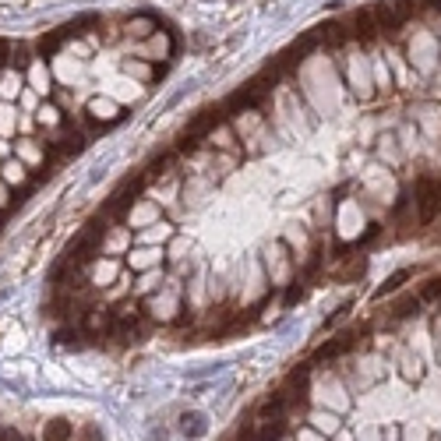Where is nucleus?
<instances>
[{
	"instance_id": "1",
	"label": "nucleus",
	"mask_w": 441,
	"mask_h": 441,
	"mask_svg": "<svg viewBox=\"0 0 441 441\" xmlns=\"http://www.w3.org/2000/svg\"><path fill=\"white\" fill-rule=\"evenodd\" d=\"M88 149V134L81 127H74V121H64L61 124V134H57L53 141H46V152L53 163H64L71 156H81Z\"/></svg>"
},
{
	"instance_id": "2",
	"label": "nucleus",
	"mask_w": 441,
	"mask_h": 441,
	"mask_svg": "<svg viewBox=\"0 0 441 441\" xmlns=\"http://www.w3.org/2000/svg\"><path fill=\"white\" fill-rule=\"evenodd\" d=\"M367 336V329L360 325V329H346V332H339L336 339H329V342H321L318 349H314V357H311V364H329V360H339V357H346L349 349H357V342Z\"/></svg>"
},
{
	"instance_id": "3",
	"label": "nucleus",
	"mask_w": 441,
	"mask_h": 441,
	"mask_svg": "<svg viewBox=\"0 0 441 441\" xmlns=\"http://www.w3.org/2000/svg\"><path fill=\"white\" fill-rule=\"evenodd\" d=\"M413 201L420 209V223L431 226L441 216V184L434 181V176H420L417 187H413Z\"/></svg>"
},
{
	"instance_id": "4",
	"label": "nucleus",
	"mask_w": 441,
	"mask_h": 441,
	"mask_svg": "<svg viewBox=\"0 0 441 441\" xmlns=\"http://www.w3.org/2000/svg\"><path fill=\"white\" fill-rule=\"evenodd\" d=\"M226 121H229V113H226V103H216V106H205L201 113H194V121L184 127V134H191V138H212L219 127H226Z\"/></svg>"
},
{
	"instance_id": "5",
	"label": "nucleus",
	"mask_w": 441,
	"mask_h": 441,
	"mask_svg": "<svg viewBox=\"0 0 441 441\" xmlns=\"http://www.w3.org/2000/svg\"><path fill=\"white\" fill-rule=\"evenodd\" d=\"M286 413H289V402H286L283 389L272 392V396H265V399L258 402V409H254L258 420H286Z\"/></svg>"
},
{
	"instance_id": "6",
	"label": "nucleus",
	"mask_w": 441,
	"mask_h": 441,
	"mask_svg": "<svg viewBox=\"0 0 441 441\" xmlns=\"http://www.w3.org/2000/svg\"><path fill=\"white\" fill-rule=\"evenodd\" d=\"M289 269H293V254L286 251L283 240H276V244L269 247V272H272V279H276L279 286H286L283 279L289 276Z\"/></svg>"
},
{
	"instance_id": "7",
	"label": "nucleus",
	"mask_w": 441,
	"mask_h": 441,
	"mask_svg": "<svg viewBox=\"0 0 441 441\" xmlns=\"http://www.w3.org/2000/svg\"><path fill=\"white\" fill-rule=\"evenodd\" d=\"M346 32L353 36V39H374L378 32H381V28H378V21H374V11L367 8V11H357V14H353V21L346 25Z\"/></svg>"
},
{
	"instance_id": "8",
	"label": "nucleus",
	"mask_w": 441,
	"mask_h": 441,
	"mask_svg": "<svg viewBox=\"0 0 441 441\" xmlns=\"http://www.w3.org/2000/svg\"><path fill=\"white\" fill-rule=\"evenodd\" d=\"M173 166H176V149L163 152V156H152L149 166H145V176H149V181H163V176L173 173Z\"/></svg>"
},
{
	"instance_id": "9",
	"label": "nucleus",
	"mask_w": 441,
	"mask_h": 441,
	"mask_svg": "<svg viewBox=\"0 0 441 441\" xmlns=\"http://www.w3.org/2000/svg\"><path fill=\"white\" fill-rule=\"evenodd\" d=\"M74 438V424L68 420V417H53V420H46V427H43V441H71Z\"/></svg>"
},
{
	"instance_id": "10",
	"label": "nucleus",
	"mask_w": 441,
	"mask_h": 441,
	"mask_svg": "<svg viewBox=\"0 0 441 441\" xmlns=\"http://www.w3.org/2000/svg\"><path fill=\"white\" fill-rule=\"evenodd\" d=\"M289 424L286 420H258V441H286Z\"/></svg>"
},
{
	"instance_id": "11",
	"label": "nucleus",
	"mask_w": 441,
	"mask_h": 441,
	"mask_svg": "<svg viewBox=\"0 0 441 441\" xmlns=\"http://www.w3.org/2000/svg\"><path fill=\"white\" fill-rule=\"evenodd\" d=\"M68 39H71V28H68V25H64V28H53L50 36H43V39H39V53H43V57H53V53L61 50Z\"/></svg>"
},
{
	"instance_id": "12",
	"label": "nucleus",
	"mask_w": 441,
	"mask_h": 441,
	"mask_svg": "<svg viewBox=\"0 0 441 441\" xmlns=\"http://www.w3.org/2000/svg\"><path fill=\"white\" fill-rule=\"evenodd\" d=\"M205 431H209V420H205V413H184V417H181V434H184V438H205Z\"/></svg>"
},
{
	"instance_id": "13",
	"label": "nucleus",
	"mask_w": 441,
	"mask_h": 441,
	"mask_svg": "<svg viewBox=\"0 0 441 441\" xmlns=\"http://www.w3.org/2000/svg\"><path fill=\"white\" fill-rule=\"evenodd\" d=\"M0 170H4L0 176H4L8 184H32V181H28V170H25V163H21V159H11V163H4Z\"/></svg>"
},
{
	"instance_id": "14",
	"label": "nucleus",
	"mask_w": 441,
	"mask_h": 441,
	"mask_svg": "<svg viewBox=\"0 0 441 441\" xmlns=\"http://www.w3.org/2000/svg\"><path fill=\"white\" fill-rule=\"evenodd\" d=\"M420 297H402L396 307H392V318H417L420 314Z\"/></svg>"
},
{
	"instance_id": "15",
	"label": "nucleus",
	"mask_w": 441,
	"mask_h": 441,
	"mask_svg": "<svg viewBox=\"0 0 441 441\" xmlns=\"http://www.w3.org/2000/svg\"><path fill=\"white\" fill-rule=\"evenodd\" d=\"M409 276H413V269H399L396 276H389V279H385V286H378V297H385V293H396V289H399V286H402Z\"/></svg>"
},
{
	"instance_id": "16",
	"label": "nucleus",
	"mask_w": 441,
	"mask_h": 441,
	"mask_svg": "<svg viewBox=\"0 0 441 441\" xmlns=\"http://www.w3.org/2000/svg\"><path fill=\"white\" fill-rule=\"evenodd\" d=\"M18 88H21V74L8 71L4 78H0V96H4V99H14V96H18Z\"/></svg>"
},
{
	"instance_id": "17",
	"label": "nucleus",
	"mask_w": 441,
	"mask_h": 441,
	"mask_svg": "<svg viewBox=\"0 0 441 441\" xmlns=\"http://www.w3.org/2000/svg\"><path fill=\"white\" fill-rule=\"evenodd\" d=\"M304 297V279H293V283H286V297H283V307H293Z\"/></svg>"
},
{
	"instance_id": "18",
	"label": "nucleus",
	"mask_w": 441,
	"mask_h": 441,
	"mask_svg": "<svg viewBox=\"0 0 441 441\" xmlns=\"http://www.w3.org/2000/svg\"><path fill=\"white\" fill-rule=\"evenodd\" d=\"M417 297H420L424 304H427V300H438V297H441V279H427V283L420 286Z\"/></svg>"
},
{
	"instance_id": "19",
	"label": "nucleus",
	"mask_w": 441,
	"mask_h": 441,
	"mask_svg": "<svg viewBox=\"0 0 441 441\" xmlns=\"http://www.w3.org/2000/svg\"><path fill=\"white\" fill-rule=\"evenodd\" d=\"M402 374H406L409 381H420V378H424V371H420V360H417V357H406V360H402Z\"/></svg>"
},
{
	"instance_id": "20",
	"label": "nucleus",
	"mask_w": 441,
	"mask_h": 441,
	"mask_svg": "<svg viewBox=\"0 0 441 441\" xmlns=\"http://www.w3.org/2000/svg\"><path fill=\"white\" fill-rule=\"evenodd\" d=\"M0 209H14V198H11V187L4 176H0Z\"/></svg>"
},
{
	"instance_id": "21",
	"label": "nucleus",
	"mask_w": 441,
	"mask_h": 441,
	"mask_svg": "<svg viewBox=\"0 0 441 441\" xmlns=\"http://www.w3.org/2000/svg\"><path fill=\"white\" fill-rule=\"evenodd\" d=\"M297 441H325V434L318 427H304V431H297Z\"/></svg>"
},
{
	"instance_id": "22",
	"label": "nucleus",
	"mask_w": 441,
	"mask_h": 441,
	"mask_svg": "<svg viewBox=\"0 0 441 441\" xmlns=\"http://www.w3.org/2000/svg\"><path fill=\"white\" fill-rule=\"evenodd\" d=\"M81 441H103V431L96 424H85L81 427Z\"/></svg>"
},
{
	"instance_id": "23",
	"label": "nucleus",
	"mask_w": 441,
	"mask_h": 441,
	"mask_svg": "<svg viewBox=\"0 0 441 441\" xmlns=\"http://www.w3.org/2000/svg\"><path fill=\"white\" fill-rule=\"evenodd\" d=\"M0 441H28L18 427H0Z\"/></svg>"
},
{
	"instance_id": "24",
	"label": "nucleus",
	"mask_w": 441,
	"mask_h": 441,
	"mask_svg": "<svg viewBox=\"0 0 441 441\" xmlns=\"http://www.w3.org/2000/svg\"><path fill=\"white\" fill-rule=\"evenodd\" d=\"M8 53H11V43H8V39H0V68L8 64Z\"/></svg>"
},
{
	"instance_id": "25",
	"label": "nucleus",
	"mask_w": 441,
	"mask_h": 441,
	"mask_svg": "<svg viewBox=\"0 0 441 441\" xmlns=\"http://www.w3.org/2000/svg\"><path fill=\"white\" fill-rule=\"evenodd\" d=\"M28 441H32V438H28Z\"/></svg>"
}]
</instances>
